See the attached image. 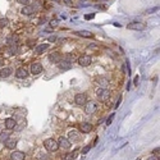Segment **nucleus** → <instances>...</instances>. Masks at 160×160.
Listing matches in <instances>:
<instances>
[{"mask_svg": "<svg viewBox=\"0 0 160 160\" xmlns=\"http://www.w3.org/2000/svg\"><path fill=\"white\" fill-rule=\"evenodd\" d=\"M77 35L78 36H82V37H86V39H92L94 37V33L90 32V31H78Z\"/></svg>", "mask_w": 160, "mask_h": 160, "instance_id": "nucleus-17", "label": "nucleus"}, {"mask_svg": "<svg viewBox=\"0 0 160 160\" xmlns=\"http://www.w3.org/2000/svg\"><path fill=\"white\" fill-rule=\"evenodd\" d=\"M74 103L77 105H85L87 103V96L85 94H77L74 97Z\"/></svg>", "mask_w": 160, "mask_h": 160, "instance_id": "nucleus-4", "label": "nucleus"}, {"mask_svg": "<svg viewBox=\"0 0 160 160\" xmlns=\"http://www.w3.org/2000/svg\"><path fill=\"white\" fill-rule=\"evenodd\" d=\"M9 137H10V134L8 132H2V133H0V141H2V142H5Z\"/></svg>", "mask_w": 160, "mask_h": 160, "instance_id": "nucleus-22", "label": "nucleus"}, {"mask_svg": "<svg viewBox=\"0 0 160 160\" xmlns=\"http://www.w3.org/2000/svg\"><path fill=\"white\" fill-rule=\"evenodd\" d=\"M68 137H69V140H72V141H74V142L79 141V134H78L76 131H70L69 134H68Z\"/></svg>", "mask_w": 160, "mask_h": 160, "instance_id": "nucleus-19", "label": "nucleus"}, {"mask_svg": "<svg viewBox=\"0 0 160 160\" xmlns=\"http://www.w3.org/2000/svg\"><path fill=\"white\" fill-rule=\"evenodd\" d=\"M56 40H58V37H56V36H54V35L49 37V41H50V42H54V41H56Z\"/></svg>", "mask_w": 160, "mask_h": 160, "instance_id": "nucleus-28", "label": "nucleus"}, {"mask_svg": "<svg viewBox=\"0 0 160 160\" xmlns=\"http://www.w3.org/2000/svg\"><path fill=\"white\" fill-rule=\"evenodd\" d=\"M64 3H67V5H69V7L73 5V4H72V0H64Z\"/></svg>", "mask_w": 160, "mask_h": 160, "instance_id": "nucleus-31", "label": "nucleus"}, {"mask_svg": "<svg viewBox=\"0 0 160 160\" xmlns=\"http://www.w3.org/2000/svg\"><path fill=\"white\" fill-rule=\"evenodd\" d=\"M49 59H50L51 63H59V61L61 60V56H60L59 53H51V54L49 55Z\"/></svg>", "mask_w": 160, "mask_h": 160, "instance_id": "nucleus-13", "label": "nucleus"}, {"mask_svg": "<svg viewBox=\"0 0 160 160\" xmlns=\"http://www.w3.org/2000/svg\"><path fill=\"white\" fill-rule=\"evenodd\" d=\"M17 40H18L17 36H9V37H8V42H9V44H13V45H14V42H17Z\"/></svg>", "mask_w": 160, "mask_h": 160, "instance_id": "nucleus-24", "label": "nucleus"}, {"mask_svg": "<svg viewBox=\"0 0 160 160\" xmlns=\"http://www.w3.org/2000/svg\"><path fill=\"white\" fill-rule=\"evenodd\" d=\"M96 82H97V83H100V85H103V86H106V85H108V79H106V78H104V77H100V78H97V79H96Z\"/></svg>", "mask_w": 160, "mask_h": 160, "instance_id": "nucleus-23", "label": "nucleus"}, {"mask_svg": "<svg viewBox=\"0 0 160 160\" xmlns=\"http://www.w3.org/2000/svg\"><path fill=\"white\" fill-rule=\"evenodd\" d=\"M8 24H9L8 18H0V28H5L8 27Z\"/></svg>", "mask_w": 160, "mask_h": 160, "instance_id": "nucleus-21", "label": "nucleus"}, {"mask_svg": "<svg viewBox=\"0 0 160 160\" xmlns=\"http://www.w3.org/2000/svg\"><path fill=\"white\" fill-rule=\"evenodd\" d=\"M90 149H91V146H90V145H89V146H86V147H83V150H82V154H87Z\"/></svg>", "mask_w": 160, "mask_h": 160, "instance_id": "nucleus-25", "label": "nucleus"}, {"mask_svg": "<svg viewBox=\"0 0 160 160\" xmlns=\"http://www.w3.org/2000/svg\"><path fill=\"white\" fill-rule=\"evenodd\" d=\"M85 105H86V108H85L86 114H94L97 110V103L96 101H87Z\"/></svg>", "mask_w": 160, "mask_h": 160, "instance_id": "nucleus-3", "label": "nucleus"}, {"mask_svg": "<svg viewBox=\"0 0 160 160\" xmlns=\"http://www.w3.org/2000/svg\"><path fill=\"white\" fill-rule=\"evenodd\" d=\"M113 118H114V114H112V115L109 117V120L106 122V124H110V123H112V120H113Z\"/></svg>", "mask_w": 160, "mask_h": 160, "instance_id": "nucleus-30", "label": "nucleus"}, {"mask_svg": "<svg viewBox=\"0 0 160 160\" xmlns=\"http://www.w3.org/2000/svg\"><path fill=\"white\" fill-rule=\"evenodd\" d=\"M137 83H138V76L134 77V85H137Z\"/></svg>", "mask_w": 160, "mask_h": 160, "instance_id": "nucleus-33", "label": "nucleus"}, {"mask_svg": "<svg viewBox=\"0 0 160 160\" xmlns=\"http://www.w3.org/2000/svg\"><path fill=\"white\" fill-rule=\"evenodd\" d=\"M159 152H160V151H159V147L154 150V155H157V156H159Z\"/></svg>", "mask_w": 160, "mask_h": 160, "instance_id": "nucleus-32", "label": "nucleus"}, {"mask_svg": "<svg viewBox=\"0 0 160 160\" xmlns=\"http://www.w3.org/2000/svg\"><path fill=\"white\" fill-rule=\"evenodd\" d=\"M58 145H59L60 147L65 149V150L70 149V142H69L68 138H65V137H60V138L58 140Z\"/></svg>", "mask_w": 160, "mask_h": 160, "instance_id": "nucleus-8", "label": "nucleus"}, {"mask_svg": "<svg viewBox=\"0 0 160 160\" xmlns=\"http://www.w3.org/2000/svg\"><path fill=\"white\" fill-rule=\"evenodd\" d=\"M12 73H13V69H12L10 67H5V68L2 69V72H0V77L7 78V77H9Z\"/></svg>", "mask_w": 160, "mask_h": 160, "instance_id": "nucleus-12", "label": "nucleus"}, {"mask_svg": "<svg viewBox=\"0 0 160 160\" xmlns=\"http://www.w3.org/2000/svg\"><path fill=\"white\" fill-rule=\"evenodd\" d=\"M33 12H35V8H33V7H24V8L21 10V13L24 14V16H31Z\"/></svg>", "mask_w": 160, "mask_h": 160, "instance_id": "nucleus-18", "label": "nucleus"}, {"mask_svg": "<svg viewBox=\"0 0 160 160\" xmlns=\"http://www.w3.org/2000/svg\"><path fill=\"white\" fill-rule=\"evenodd\" d=\"M27 76H28V72H27L24 68H18V69L16 70V77L19 78V79L27 78Z\"/></svg>", "mask_w": 160, "mask_h": 160, "instance_id": "nucleus-9", "label": "nucleus"}, {"mask_svg": "<svg viewBox=\"0 0 160 160\" xmlns=\"http://www.w3.org/2000/svg\"><path fill=\"white\" fill-rule=\"evenodd\" d=\"M94 18V14H86L85 16V19H87V21H90V19H92Z\"/></svg>", "mask_w": 160, "mask_h": 160, "instance_id": "nucleus-29", "label": "nucleus"}, {"mask_svg": "<svg viewBox=\"0 0 160 160\" xmlns=\"http://www.w3.org/2000/svg\"><path fill=\"white\" fill-rule=\"evenodd\" d=\"M90 63H91V56H89V55H81L78 58V64L82 67H87V65H90Z\"/></svg>", "mask_w": 160, "mask_h": 160, "instance_id": "nucleus-5", "label": "nucleus"}, {"mask_svg": "<svg viewBox=\"0 0 160 160\" xmlns=\"http://www.w3.org/2000/svg\"><path fill=\"white\" fill-rule=\"evenodd\" d=\"M24 152L22 151H13L12 155H10V159L12 160H24Z\"/></svg>", "mask_w": 160, "mask_h": 160, "instance_id": "nucleus-10", "label": "nucleus"}, {"mask_svg": "<svg viewBox=\"0 0 160 160\" xmlns=\"http://www.w3.org/2000/svg\"><path fill=\"white\" fill-rule=\"evenodd\" d=\"M16 145H17V140H14V138H10V137H9V138L5 141V146H7L8 149H14Z\"/></svg>", "mask_w": 160, "mask_h": 160, "instance_id": "nucleus-16", "label": "nucleus"}, {"mask_svg": "<svg viewBox=\"0 0 160 160\" xmlns=\"http://www.w3.org/2000/svg\"><path fill=\"white\" fill-rule=\"evenodd\" d=\"M97 2H104V0H97Z\"/></svg>", "mask_w": 160, "mask_h": 160, "instance_id": "nucleus-34", "label": "nucleus"}, {"mask_svg": "<svg viewBox=\"0 0 160 160\" xmlns=\"http://www.w3.org/2000/svg\"><path fill=\"white\" fill-rule=\"evenodd\" d=\"M47 49H49V45H47V44H41V45H39V46L35 49V51H36L37 54H42V53H45Z\"/></svg>", "mask_w": 160, "mask_h": 160, "instance_id": "nucleus-14", "label": "nucleus"}, {"mask_svg": "<svg viewBox=\"0 0 160 160\" xmlns=\"http://www.w3.org/2000/svg\"><path fill=\"white\" fill-rule=\"evenodd\" d=\"M18 3L19 4H23V5H27L30 3V0H18Z\"/></svg>", "mask_w": 160, "mask_h": 160, "instance_id": "nucleus-26", "label": "nucleus"}, {"mask_svg": "<svg viewBox=\"0 0 160 160\" xmlns=\"http://www.w3.org/2000/svg\"><path fill=\"white\" fill-rule=\"evenodd\" d=\"M58 64L61 69H69L70 68V61H68V60H60Z\"/></svg>", "mask_w": 160, "mask_h": 160, "instance_id": "nucleus-20", "label": "nucleus"}, {"mask_svg": "<svg viewBox=\"0 0 160 160\" xmlns=\"http://www.w3.org/2000/svg\"><path fill=\"white\" fill-rule=\"evenodd\" d=\"M41 72H42V65H41L40 63H32V64H31V73H32L33 76L40 74Z\"/></svg>", "mask_w": 160, "mask_h": 160, "instance_id": "nucleus-7", "label": "nucleus"}, {"mask_svg": "<svg viewBox=\"0 0 160 160\" xmlns=\"http://www.w3.org/2000/svg\"><path fill=\"white\" fill-rule=\"evenodd\" d=\"M14 127H16V120L13 118H8L5 120V128L7 129H13Z\"/></svg>", "mask_w": 160, "mask_h": 160, "instance_id": "nucleus-15", "label": "nucleus"}, {"mask_svg": "<svg viewBox=\"0 0 160 160\" xmlns=\"http://www.w3.org/2000/svg\"><path fill=\"white\" fill-rule=\"evenodd\" d=\"M44 146H45V149H46L47 151H50V152H55V151H58V149H59L58 142H56L55 140H53V138H47V140H45Z\"/></svg>", "mask_w": 160, "mask_h": 160, "instance_id": "nucleus-1", "label": "nucleus"}, {"mask_svg": "<svg viewBox=\"0 0 160 160\" xmlns=\"http://www.w3.org/2000/svg\"><path fill=\"white\" fill-rule=\"evenodd\" d=\"M127 28H129V30L142 31V30H145V24H143V23H140V22H132V23L127 24Z\"/></svg>", "mask_w": 160, "mask_h": 160, "instance_id": "nucleus-6", "label": "nucleus"}, {"mask_svg": "<svg viewBox=\"0 0 160 160\" xmlns=\"http://www.w3.org/2000/svg\"><path fill=\"white\" fill-rule=\"evenodd\" d=\"M96 95H97V99L100 100V101H108L109 100V97H110V91L108 90V89H99L97 91H96Z\"/></svg>", "mask_w": 160, "mask_h": 160, "instance_id": "nucleus-2", "label": "nucleus"}, {"mask_svg": "<svg viewBox=\"0 0 160 160\" xmlns=\"http://www.w3.org/2000/svg\"><path fill=\"white\" fill-rule=\"evenodd\" d=\"M0 65H2V60H0Z\"/></svg>", "mask_w": 160, "mask_h": 160, "instance_id": "nucleus-35", "label": "nucleus"}, {"mask_svg": "<svg viewBox=\"0 0 160 160\" xmlns=\"http://www.w3.org/2000/svg\"><path fill=\"white\" fill-rule=\"evenodd\" d=\"M50 26H51V27H54V26H58V21H56V19H53V21H50Z\"/></svg>", "mask_w": 160, "mask_h": 160, "instance_id": "nucleus-27", "label": "nucleus"}, {"mask_svg": "<svg viewBox=\"0 0 160 160\" xmlns=\"http://www.w3.org/2000/svg\"><path fill=\"white\" fill-rule=\"evenodd\" d=\"M79 129H81V132L83 133H89L92 131V126L90 123H81L79 124Z\"/></svg>", "mask_w": 160, "mask_h": 160, "instance_id": "nucleus-11", "label": "nucleus"}]
</instances>
